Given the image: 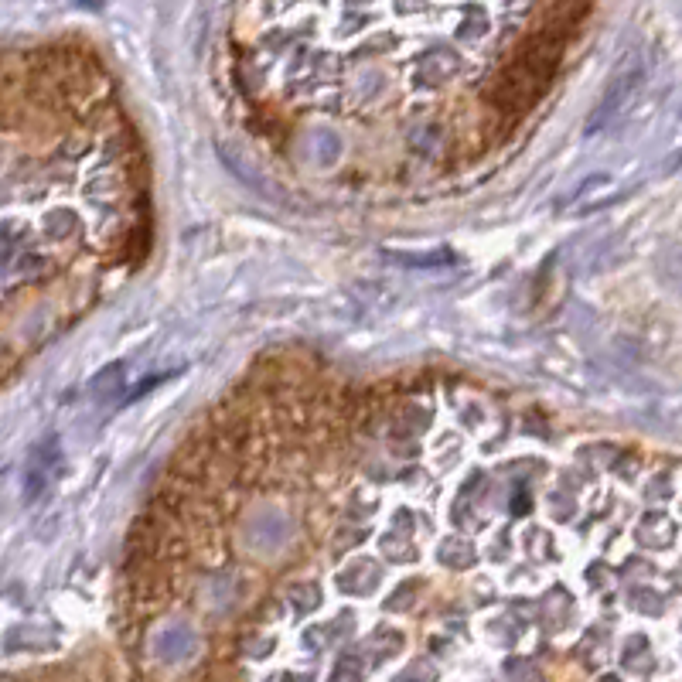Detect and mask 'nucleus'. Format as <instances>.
Segmentation results:
<instances>
[{
	"label": "nucleus",
	"mask_w": 682,
	"mask_h": 682,
	"mask_svg": "<svg viewBox=\"0 0 682 682\" xmlns=\"http://www.w3.org/2000/svg\"><path fill=\"white\" fill-rule=\"evenodd\" d=\"M563 55L550 0H243L232 86L304 178L444 174L536 110Z\"/></svg>",
	"instance_id": "1"
},
{
	"label": "nucleus",
	"mask_w": 682,
	"mask_h": 682,
	"mask_svg": "<svg viewBox=\"0 0 682 682\" xmlns=\"http://www.w3.org/2000/svg\"><path fill=\"white\" fill-rule=\"evenodd\" d=\"M89 4H96V0H89Z\"/></svg>",
	"instance_id": "2"
}]
</instances>
